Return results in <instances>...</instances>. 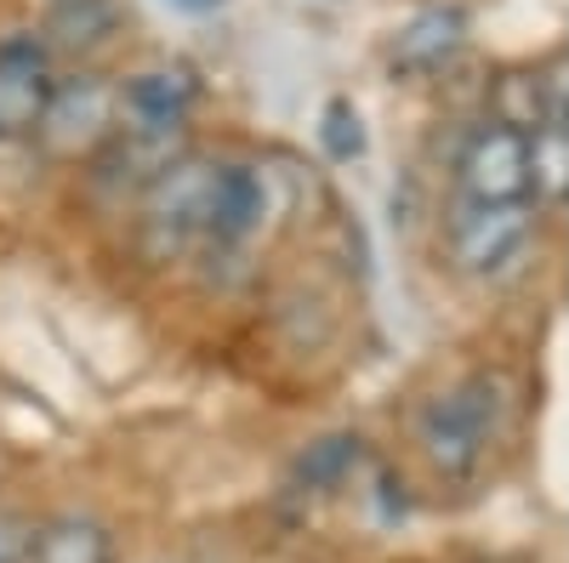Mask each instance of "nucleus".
I'll return each mask as SVG.
<instances>
[{"mask_svg": "<svg viewBox=\"0 0 569 563\" xmlns=\"http://www.w3.org/2000/svg\"><path fill=\"white\" fill-rule=\"evenodd\" d=\"M496 439V382L490 375H467L461 388L439 393L421 410V450L445 479L479 473V461L490 455Z\"/></svg>", "mask_w": 569, "mask_h": 563, "instance_id": "f257e3e1", "label": "nucleus"}, {"mask_svg": "<svg viewBox=\"0 0 569 563\" xmlns=\"http://www.w3.org/2000/svg\"><path fill=\"white\" fill-rule=\"evenodd\" d=\"M120 125V86L109 74H69V80H52V98L40 109V149L52 160H91Z\"/></svg>", "mask_w": 569, "mask_h": 563, "instance_id": "f03ea898", "label": "nucleus"}, {"mask_svg": "<svg viewBox=\"0 0 569 563\" xmlns=\"http://www.w3.org/2000/svg\"><path fill=\"white\" fill-rule=\"evenodd\" d=\"M211 194H217V160H200L188 149L182 160H171L149 188H142V222H149L154 240L182 245V240H194V233H206Z\"/></svg>", "mask_w": 569, "mask_h": 563, "instance_id": "7ed1b4c3", "label": "nucleus"}, {"mask_svg": "<svg viewBox=\"0 0 569 563\" xmlns=\"http://www.w3.org/2000/svg\"><path fill=\"white\" fill-rule=\"evenodd\" d=\"M461 194L479 205H507V200H530V143L512 125H479L467 137V149L456 160Z\"/></svg>", "mask_w": 569, "mask_h": 563, "instance_id": "20e7f679", "label": "nucleus"}, {"mask_svg": "<svg viewBox=\"0 0 569 563\" xmlns=\"http://www.w3.org/2000/svg\"><path fill=\"white\" fill-rule=\"evenodd\" d=\"M52 52L40 34L18 29L0 40V143H23L40 125V109L52 98Z\"/></svg>", "mask_w": 569, "mask_h": 563, "instance_id": "39448f33", "label": "nucleus"}, {"mask_svg": "<svg viewBox=\"0 0 569 563\" xmlns=\"http://www.w3.org/2000/svg\"><path fill=\"white\" fill-rule=\"evenodd\" d=\"M530 205L525 200H507V205H479V200H467L456 228H450V251H456V268L467 273H496L507 268L518 251H525L530 240Z\"/></svg>", "mask_w": 569, "mask_h": 563, "instance_id": "423d86ee", "label": "nucleus"}, {"mask_svg": "<svg viewBox=\"0 0 569 563\" xmlns=\"http://www.w3.org/2000/svg\"><path fill=\"white\" fill-rule=\"evenodd\" d=\"M467 34H472V12L461 0H433L399 23L393 46H388V63L399 74H439L467 52Z\"/></svg>", "mask_w": 569, "mask_h": 563, "instance_id": "0eeeda50", "label": "nucleus"}, {"mask_svg": "<svg viewBox=\"0 0 569 563\" xmlns=\"http://www.w3.org/2000/svg\"><path fill=\"white\" fill-rule=\"evenodd\" d=\"M182 154H188V125H131V120H120L109 143L91 154V165H98V182L137 188L142 194V188Z\"/></svg>", "mask_w": 569, "mask_h": 563, "instance_id": "6e6552de", "label": "nucleus"}, {"mask_svg": "<svg viewBox=\"0 0 569 563\" xmlns=\"http://www.w3.org/2000/svg\"><path fill=\"white\" fill-rule=\"evenodd\" d=\"M200 103V80L188 63H160L120 80V120L131 125H188Z\"/></svg>", "mask_w": 569, "mask_h": 563, "instance_id": "1a4fd4ad", "label": "nucleus"}, {"mask_svg": "<svg viewBox=\"0 0 569 563\" xmlns=\"http://www.w3.org/2000/svg\"><path fill=\"white\" fill-rule=\"evenodd\" d=\"M268 217V177L257 165H217V194L206 217V240L246 245Z\"/></svg>", "mask_w": 569, "mask_h": 563, "instance_id": "9d476101", "label": "nucleus"}, {"mask_svg": "<svg viewBox=\"0 0 569 563\" xmlns=\"http://www.w3.org/2000/svg\"><path fill=\"white\" fill-rule=\"evenodd\" d=\"M29 563H114V530L86 512H63L29 535Z\"/></svg>", "mask_w": 569, "mask_h": 563, "instance_id": "9b49d317", "label": "nucleus"}, {"mask_svg": "<svg viewBox=\"0 0 569 563\" xmlns=\"http://www.w3.org/2000/svg\"><path fill=\"white\" fill-rule=\"evenodd\" d=\"M114 34V0H74V7H52L46 12V34L40 46L46 52H91V46H103Z\"/></svg>", "mask_w": 569, "mask_h": 563, "instance_id": "f8f14e48", "label": "nucleus"}, {"mask_svg": "<svg viewBox=\"0 0 569 563\" xmlns=\"http://www.w3.org/2000/svg\"><path fill=\"white\" fill-rule=\"evenodd\" d=\"M530 194L536 205H569V125L547 120L530 137Z\"/></svg>", "mask_w": 569, "mask_h": 563, "instance_id": "ddd939ff", "label": "nucleus"}, {"mask_svg": "<svg viewBox=\"0 0 569 563\" xmlns=\"http://www.w3.org/2000/svg\"><path fill=\"white\" fill-rule=\"evenodd\" d=\"M348 466H359V439H348V433H337V439H319L302 461H297V473H302V484H313V490H330V484H342V473Z\"/></svg>", "mask_w": 569, "mask_h": 563, "instance_id": "4468645a", "label": "nucleus"}, {"mask_svg": "<svg viewBox=\"0 0 569 563\" xmlns=\"http://www.w3.org/2000/svg\"><path fill=\"white\" fill-rule=\"evenodd\" d=\"M319 143L330 149V160H359L365 154V120L348 98H330L325 103V125H319Z\"/></svg>", "mask_w": 569, "mask_h": 563, "instance_id": "2eb2a0df", "label": "nucleus"}, {"mask_svg": "<svg viewBox=\"0 0 569 563\" xmlns=\"http://www.w3.org/2000/svg\"><path fill=\"white\" fill-rule=\"evenodd\" d=\"M29 524L12 519V512H0V563H29Z\"/></svg>", "mask_w": 569, "mask_h": 563, "instance_id": "dca6fc26", "label": "nucleus"}, {"mask_svg": "<svg viewBox=\"0 0 569 563\" xmlns=\"http://www.w3.org/2000/svg\"><path fill=\"white\" fill-rule=\"evenodd\" d=\"M171 7H182V12H211V7H222V0H171Z\"/></svg>", "mask_w": 569, "mask_h": 563, "instance_id": "f3484780", "label": "nucleus"}, {"mask_svg": "<svg viewBox=\"0 0 569 563\" xmlns=\"http://www.w3.org/2000/svg\"><path fill=\"white\" fill-rule=\"evenodd\" d=\"M52 7H74V0H52Z\"/></svg>", "mask_w": 569, "mask_h": 563, "instance_id": "a211bd4d", "label": "nucleus"}]
</instances>
